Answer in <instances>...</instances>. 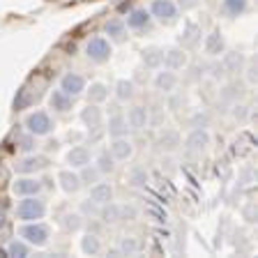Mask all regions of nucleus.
Returning a JSON list of instances; mask_svg holds the SVG:
<instances>
[{
	"instance_id": "nucleus-29",
	"label": "nucleus",
	"mask_w": 258,
	"mask_h": 258,
	"mask_svg": "<svg viewBox=\"0 0 258 258\" xmlns=\"http://www.w3.org/2000/svg\"><path fill=\"white\" fill-rule=\"evenodd\" d=\"M104 30H106V35H108L111 39H115V42H122V39H124V23L118 21V19L108 21Z\"/></svg>"
},
{
	"instance_id": "nucleus-8",
	"label": "nucleus",
	"mask_w": 258,
	"mask_h": 258,
	"mask_svg": "<svg viewBox=\"0 0 258 258\" xmlns=\"http://www.w3.org/2000/svg\"><path fill=\"white\" fill-rule=\"evenodd\" d=\"M111 157L115 161H124V159H129V157L134 155V145H132V141L129 139H124V136H120V139H113V143H111Z\"/></svg>"
},
{
	"instance_id": "nucleus-11",
	"label": "nucleus",
	"mask_w": 258,
	"mask_h": 258,
	"mask_svg": "<svg viewBox=\"0 0 258 258\" xmlns=\"http://www.w3.org/2000/svg\"><path fill=\"white\" fill-rule=\"evenodd\" d=\"M166 64V70L175 72V70H182L184 64H187V53H184L182 48H168L166 53H164V62Z\"/></svg>"
},
{
	"instance_id": "nucleus-18",
	"label": "nucleus",
	"mask_w": 258,
	"mask_h": 258,
	"mask_svg": "<svg viewBox=\"0 0 258 258\" xmlns=\"http://www.w3.org/2000/svg\"><path fill=\"white\" fill-rule=\"evenodd\" d=\"M81 120H83L88 127H99V122H102V108L95 106V104H88V106L81 111Z\"/></svg>"
},
{
	"instance_id": "nucleus-25",
	"label": "nucleus",
	"mask_w": 258,
	"mask_h": 258,
	"mask_svg": "<svg viewBox=\"0 0 258 258\" xmlns=\"http://www.w3.org/2000/svg\"><path fill=\"white\" fill-rule=\"evenodd\" d=\"M115 97H118L120 102H127V99H132L134 97V83L127 79H120L118 83H115Z\"/></svg>"
},
{
	"instance_id": "nucleus-2",
	"label": "nucleus",
	"mask_w": 258,
	"mask_h": 258,
	"mask_svg": "<svg viewBox=\"0 0 258 258\" xmlns=\"http://www.w3.org/2000/svg\"><path fill=\"white\" fill-rule=\"evenodd\" d=\"M21 237L32 244V247H46L48 244V228L37 221H26V226L21 228Z\"/></svg>"
},
{
	"instance_id": "nucleus-41",
	"label": "nucleus",
	"mask_w": 258,
	"mask_h": 258,
	"mask_svg": "<svg viewBox=\"0 0 258 258\" xmlns=\"http://www.w3.org/2000/svg\"><path fill=\"white\" fill-rule=\"evenodd\" d=\"M237 92H240V90H237L235 86H228L224 92H221V99H233V97H235Z\"/></svg>"
},
{
	"instance_id": "nucleus-17",
	"label": "nucleus",
	"mask_w": 258,
	"mask_h": 258,
	"mask_svg": "<svg viewBox=\"0 0 258 258\" xmlns=\"http://www.w3.org/2000/svg\"><path fill=\"white\" fill-rule=\"evenodd\" d=\"M127 26H129V28H134V30L148 28V26H150V12H145V10H134L132 14L127 16Z\"/></svg>"
},
{
	"instance_id": "nucleus-43",
	"label": "nucleus",
	"mask_w": 258,
	"mask_h": 258,
	"mask_svg": "<svg viewBox=\"0 0 258 258\" xmlns=\"http://www.w3.org/2000/svg\"><path fill=\"white\" fill-rule=\"evenodd\" d=\"M233 115H235V118H244V115H247V111H244V106H235Z\"/></svg>"
},
{
	"instance_id": "nucleus-34",
	"label": "nucleus",
	"mask_w": 258,
	"mask_h": 258,
	"mask_svg": "<svg viewBox=\"0 0 258 258\" xmlns=\"http://www.w3.org/2000/svg\"><path fill=\"white\" fill-rule=\"evenodd\" d=\"M113 157H111V152H106L104 150L102 155L97 157V168H99V173H111L113 168H115V164H113Z\"/></svg>"
},
{
	"instance_id": "nucleus-32",
	"label": "nucleus",
	"mask_w": 258,
	"mask_h": 258,
	"mask_svg": "<svg viewBox=\"0 0 258 258\" xmlns=\"http://www.w3.org/2000/svg\"><path fill=\"white\" fill-rule=\"evenodd\" d=\"M118 249H120V253H124V256H134V253L141 249V242L136 240V237H122Z\"/></svg>"
},
{
	"instance_id": "nucleus-5",
	"label": "nucleus",
	"mask_w": 258,
	"mask_h": 258,
	"mask_svg": "<svg viewBox=\"0 0 258 258\" xmlns=\"http://www.w3.org/2000/svg\"><path fill=\"white\" fill-rule=\"evenodd\" d=\"M150 14L157 16L159 21H173L177 16V5L173 0H155L150 7Z\"/></svg>"
},
{
	"instance_id": "nucleus-44",
	"label": "nucleus",
	"mask_w": 258,
	"mask_h": 258,
	"mask_svg": "<svg viewBox=\"0 0 258 258\" xmlns=\"http://www.w3.org/2000/svg\"><path fill=\"white\" fill-rule=\"evenodd\" d=\"M196 5V0H180V7L182 10H189V7H194Z\"/></svg>"
},
{
	"instance_id": "nucleus-7",
	"label": "nucleus",
	"mask_w": 258,
	"mask_h": 258,
	"mask_svg": "<svg viewBox=\"0 0 258 258\" xmlns=\"http://www.w3.org/2000/svg\"><path fill=\"white\" fill-rule=\"evenodd\" d=\"M46 166H48V159H46V157H39L37 155V157H26V159L16 161L14 171L28 175V173H37V171H42V168H46Z\"/></svg>"
},
{
	"instance_id": "nucleus-23",
	"label": "nucleus",
	"mask_w": 258,
	"mask_h": 258,
	"mask_svg": "<svg viewBox=\"0 0 258 258\" xmlns=\"http://www.w3.org/2000/svg\"><path fill=\"white\" fill-rule=\"evenodd\" d=\"M177 145H180V136H177V132H173V129H168V132H164V134L159 136V150L173 152V150H177Z\"/></svg>"
},
{
	"instance_id": "nucleus-27",
	"label": "nucleus",
	"mask_w": 258,
	"mask_h": 258,
	"mask_svg": "<svg viewBox=\"0 0 258 258\" xmlns=\"http://www.w3.org/2000/svg\"><path fill=\"white\" fill-rule=\"evenodd\" d=\"M99 237L95 235V233H88V235H83V240H81V249H83V253H88V256H95L97 251H99Z\"/></svg>"
},
{
	"instance_id": "nucleus-4",
	"label": "nucleus",
	"mask_w": 258,
	"mask_h": 258,
	"mask_svg": "<svg viewBox=\"0 0 258 258\" xmlns=\"http://www.w3.org/2000/svg\"><path fill=\"white\" fill-rule=\"evenodd\" d=\"M111 53H113V48L108 44V39H104V37H92L86 46V55L92 62H106L111 58Z\"/></svg>"
},
{
	"instance_id": "nucleus-42",
	"label": "nucleus",
	"mask_w": 258,
	"mask_h": 258,
	"mask_svg": "<svg viewBox=\"0 0 258 258\" xmlns=\"http://www.w3.org/2000/svg\"><path fill=\"white\" fill-rule=\"evenodd\" d=\"M247 79H249V83H253V81H256V64H251V67L247 70Z\"/></svg>"
},
{
	"instance_id": "nucleus-39",
	"label": "nucleus",
	"mask_w": 258,
	"mask_h": 258,
	"mask_svg": "<svg viewBox=\"0 0 258 258\" xmlns=\"http://www.w3.org/2000/svg\"><path fill=\"white\" fill-rule=\"evenodd\" d=\"M28 104H30V92H28L26 88H21L19 95H16V99H14V108L16 111H21V108H26Z\"/></svg>"
},
{
	"instance_id": "nucleus-38",
	"label": "nucleus",
	"mask_w": 258,
	"mask_h": 258,
	"mask_svg": "<svg viewBox=\"0 0 258 258\" xmlns=\"http://www.w3.org/2000/svg\"><path fill=\"white\" fill-rule=\"evenodd\" d=\"M99 175H102V173H99V168H90V164H88V166H83V173H81V182H97V180H99Z\"/></svg>"
},
{
	"instance_id": "nucleus-35",
	"label": "nucleus",
	"mask_w": 258,
	"mask_h": 258,
	"mask_svg": "<svg viewBox=\"0 0 258 258\" xmlns=\"http://www.w3.org/2000/svg\"><path fill=\"white\" fill-rule=\"evenodd\" d=\"M148 182H150V175H148V171H143V168H136V171L129 175V184H132V187H145Z\"/></svg>"
},
{
	"instance_id": "nucleus-30",
	"label": "nucleus",
	"mask_w": 258,
	"mask_h": 258,
	"mask_svg": "<svg viewBox=\"0 0 258 258\" xmlns=\"http://www.w3.org/2000/svg\"><path fill=\"white\" fill-rule=\"evenodd\" d=\"M221 64H224V70L226 72H237L244 64V58H242V53H226L224 60H221Z\"/></svg>"
},
{
	"instance_id": "nucleus-21",
	"label": "nucleus",
	"mask_w": 258,
	"mask_h": 258,
	"mask_svg": "<svg viewBox=\"0 0 258 258\" xmlns=\"http://www.w3.org/2000/svg\"><path fill=\"white\" fill-rule=\"evenodd\" d=\"M127 132H129L127 118H122V115H113V118L108 120V136L120 139V136H127Z\"/></svg>"
},
{
	"instance_id": "nucleus-31",
	"label": "nucleus",
	"mask_w": 258,
	"mask_h": 258,
	"mask_svg": "<svg viewBox=\"0 0 258 258\" xmlns=\"http://www.w3.org/2000/svg\"><path fill=\"white\" fill-rule=\"evenodd\" d=\"M81 226H83V217L79 215V212H67V215L62 217V228L64 231H79Z\"/></svg>"
},
{
	"instance_id": "nucleus-22",
	"label": "nucleus",
	"mask_w": 258,
	"mask_h": 258,
	"mask_svg": "<svg viewBox=\"0 0 258 258\" xmlns=\"http://www.w3.org/2000/svg\"><path fill=\"white\" fill-rule=\"evenodd\" d=\"M201 39V28L196 26V23H191V21H187L184 23V30H182V35H180V42L184 44V46H194V44Z\"/></svg>"
},
{
	"instance_id": "nucleus-36",
	"label": "nucleus",
	"mask_w": 258,
	"mask_h": 258,
	"mask_svg": "<svg viewBox=\"0 0 258 258\" xmlns=\"http://www.w3.org/2000/svg\"><path fill=\"white\" fill-rule=\"evenodd\" d=\"M102 219L106 221V224H115V221H120V208L118 205L106 203V208L102 210Z\"/></svg>"
},
{
	"instance_id": "nucleus-33",
	"label": "nucleus",
	"mask_w": 258,
	"mask_h": 258,
	"mask_svg": "<svg viewBox=\"0 0 258 258\" xmlns=\"http://www.w3.org/2000/svg\"><path fill=\"white\" fill-rule=\"evenodd\" d=\"M28 244L26 242H21V240H14V242H10L7 244V256H16V258H26L28 256Z\"/></svg>"
},
{
	"instance_id": "nucleus-16",
	"label": "nucleus",
	"mask_w": 258,
	"mask_h": 258,
	"mask_svg": "<svg viewBox=\"0 0 258 258\" xmlns=\"http://www.w3.org/2000/svg\"><path fill=\"white\" fill-rule=\"evenodd\" d=\"M72 99H74V97H70L64 90H53L48 102H51V108H55L58 113H67L72 108Z\"/></svg>"
},
{
	"instance_id": "nucleus-15",
	"label": "nucleus",
	"mask_w": 258,
	"mask_h": 258,
	"mask_svg": "<svg viewBox=\"0 0 258 258\" xmlns=\"http://www.w3.org/2000/svg\"><path fill=\"white\" fill-rule=\"evenodd\" d=\"M224 48H226L224 35H221L219 30H212V32L208 35V39H205V53L219 55V53H224Z\"/></svg>"
},
{
	"instance_id": "nucleus-28",
	"label": "nucleus",
	"mask_w": 258,
	"mask_h": 258,
	"mask_svg": "<svg viewBox=\"0 0 258 258\" xmlns=\"http://www.w3.org/2000/svg\"><path fill=\"white\" fill-rule=\"evenodd\" d=\"M106 97H108V88L104 83H92L90 90H88V102H92V104L104 102Z\"/></svg>"
},
{
	"instance_id": "nucleus-12",
	"label": "nucleus",
	"mask_w": 258,
	"mask_h": 258,
	"mask_svg": "<svg viewBox=\"0 0 258 258\" xmlns=\"http://www.w3.org/2000/svg\"><path fill=\"white\" fill-rule=\"evenodd\" d=\"M14 191L19 196H37L42 191V182L35 180V177H21V180L14 182Z\"/></svg>"
},
{
	"instance_id": "nucleus-14",
	"label": "nucleus",
	"mask_w": 258,
	"mask_h": 258,
	"mask_svg": "<svg viewBox=\"0 0 258 258\" xmlns=\"http://www.w3.org/2000/svg\"><path fill=\"white\" fill-rule=\"evenodd\" d=\"M127 124L132 129H143L148 124V108L145 106H132L127 113Z\"/></svg>"
},
{
	"instance_id": "nucleus-19",
	"label": "nucleus",
	"mask_w": 258,
	"mask_h": 258,
	"mask_svg": "<svg viewBox=\"0 0 258 258\" xmlns=\"http://www.w3.org/2000/svg\"><path fill=\"white\" fill-rule=\"evenodd\" d=\"M58 180H60V187H62L67 194L79 191V187H81V177L76 175V173H72V171H62L58 175Z\"/></svg>"
},
{
	"instance_id": "nucleus-10",
	"label": "nucleus",
	"mask_w": 258,
	"mask_h": 258,
	"mask_svg": "<svg viewBox=\"0 0 258 258\" xmlns=\"http://www.w3.org/2000/svg\"><path fill=\"white\" fill-rule=\"evenodd\" d=\"M210 145V136L205 129H194L191 134L187 136V141H184V148H187L189 152H201L205 150Z\"/></svg>"
},
{
	"instance_id": "nucleus-40",
	"label": "nucleus",
	"mask_w": 258,
	"mask_h": 258,
	"mask_svg": "<svg viewBox=\"0 0 258 258\" xmlns=\"http://www.w3.org/2000/svg\"><path fill=\"white\" fill-rule=\"evenodd\" d=\"M191 124H194L196 129H203L205 124H208V115H205V113H203V115H196V118L191 120Z\"/></svg>"
},
{
	"instance_id": "nucleus-13",
	"label": "nucleus",
	"mask_w": 258,
	"mask_h": 258,
	"mask_svg": "<svg viewBox=\"0 0 258 258\" xmlns=\"http://www.w3.org/2000/svg\"><path fill=\"white\" fill-rule=\"evenodd\" d=\"M67 164H70L72 168H83L90 164V152H88V148H72L70 152H67Z\"/></svg>"
},
{
	"instance_id": "nucleus-20",
	"label": "nucleus",
	"mask_w": 258,
	"mask_h": 258,
	"mask_svg": "<svg viewBox=\"0 0 258 258\" xmlns=\"http://www.w3.org/2000/svg\"><path fill=\"white\" fill-rule=\"evenodd\" d=\"M175 83H177V76L173 74L171 70H168V72H159V74H157V79H155V88H157V90H161V92H171L173 88H175Z\"/></svg>"
},
{
	"instance_id": "nucleus-3",
	"label": "nucleus",
	"mask_w": 258,
	"mask_h": 258,
	"mask_svg": "<svg viewBox=\"0 0 258 258\" xmlns=\"http://www.w3.org/2000/svg\"><path fill=\"white\" fill-rule=\"evenodd\" d=\"M26 129L32 136H46L51 129H53V122L48 118V113L44 111H35L26 118Z\"/></svg>"
},
{
	"instance_id": "nucleus-1",
	"label": "nucleus",
	"mask_w": 258,
	"mask_h": 258,
	"mask_svg": "<svg viewBox=\"0 0 258 258\" xmlns=\"http://www.w3.org/2000/svg\"><path fill=\"white\" fill-rule=\"evenodd\" d=\"M46 215V205L37 196H23V201L16 205V217L21 221H37Z\"/></svg>"
},
{
	"instance_id": "nucleus-9",
	"label": "nucleus",
	"mask_w": 258,
	"mask_h": 258,
	"mask_svg": "<svg viewBox=\"0 0 258 258\" xmlns=\"http://www.w3.org/2000/svg\"><path fill=\"white\" fill-rule=\"evenodd\" d=\"M90 203L95 205H106L113 201V187L108 182H95L90 189Z\"/></svg>"
},
{
	"instance_id": "nucleus-37",
	"label": "nucleus",
	"mask_w": 258,
	"mask_h": 258,
	"mask_svg": "<svg viewBox=\"0 0 258 258\" xmlns=\"http://www.w3.org/2000/svg\"><path fill=\"white\" fill-rule=\"evenodd\" d=\"M16 143L23 152H32L35 150V136L28 132V134H16Z\"/></svg>"
},
{
	"instance_id": "nucleus-26",
	"label": "nucleus",
	"mask_w": 258,
	"mask_h": 258,
	"mask_svg": "<svg viewBox=\"0 0 258 258\" xmlns=\"http://www.w3.org/2000/svg\"><path fill=\"white\" fill-rule=\"evenodd\" d=\"M247 5H249L247 0H224V3H221V10L228 16H240L242 12L247 10Z\"/></svg>"
},
{
	"instance_id": "nucleus-24",
	"label": "nucleus",
	"mask_w": 258,
	"mask_h": 258,
	"mask_svg": "<svg viewBox=\"0 0 258 258\" xmlns=\"http://www.w3.org/2000/svg\"><path fill=\"white\" fill-rule=\"evenodd\" d=\"M161 62H164V51H159V48H145L143 51V64L145 67L157 70V67H161Z\"/></svg>"
},
{
	"instance_id": "nucleus-6",
	"label": "nucleus",
	"mask_w": 258,
	"mask_h": 258,
	"mask_svg": "<svg viewBox=\"0 0 258 258\" xmlns=\"http://www.w3.org/2000/svg\"><path fill=\"white\" fill-rule=\"evenodd\" d=\"M60 90H64L70 97H79L81 92L86 90V79L81 74H64L62 81H60Z\"/></svg>"
}]
</instances>
